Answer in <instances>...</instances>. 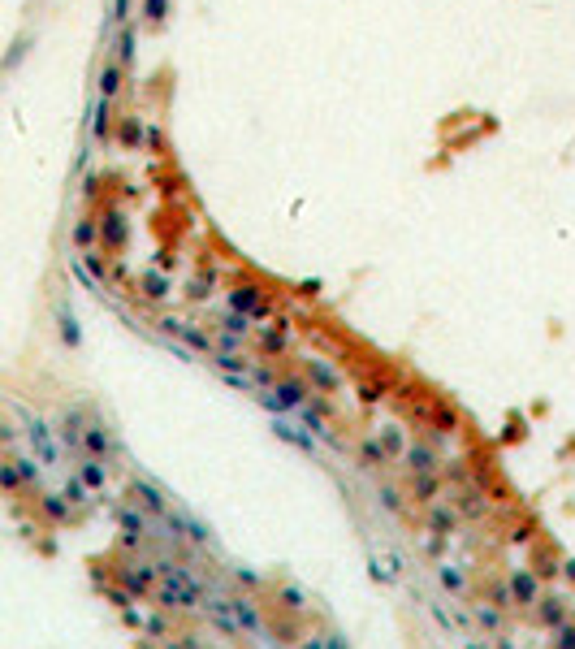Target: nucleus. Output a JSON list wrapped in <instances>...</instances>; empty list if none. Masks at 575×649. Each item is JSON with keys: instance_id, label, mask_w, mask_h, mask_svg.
Here are the masks:
<instances>
[{"instance_id": "1", "label": "nucleus", "mask_w": 575, "mask_h": 649, "mask_svg": "<svg viewBox=\"0 0 575 649\" xmlns=\"http://www.w3.org/2000/svg\"><path fill=\"white\" fill-rule=\"evenodd\" d=\"M160 606H182V610H195V606H204L208 602V593H204V584L195 580L191 572H173V576H164L160 580Z\"/></svg>"}, {"instance_id": "2", "label": "nucleus", "mask_w": 575, "mask_h": 649, "mask_svg": "<svg viewBox=\"0 0 575 649\" xmlns=\"http://www.w3.org/2000/svg\"><path fill=\"white\" fill-rule=\"evenodd\" d=\"M506 593H511L515 606H536V602H540V580H536V572H528V567L511 572V576H506Z\"/></svg>"}, {"instance_id": "3", "label": "nucleus", "mask_w": 575, "mask_h": 649, "mask_svg": "<svg viewBox=\"0 0 575 649\" xmlns=\"http://www.w3.org/2000/svg\"><path fill=\"white\" fill-rule=\"evenodd\" d=\"M307 394H311V385H307L303 377H286V381H277V385H273L277 416H282V411H294V407H303V403H307Z\"/></svg>"}, {"instance_id": "4", "label": "nucleus", "mask_w": 575, "mask_h": 649, "mask_svg": "<svg viewBox=\"0 0 575 649\" xmlns=\"http://www.w3.org/2000/svg\"><path fill=\"white\" fill-rule=\"evenodd\" d=\"M303 381L316 385L320 394H338V385H342V377H338V372L329 368L324 360H303Z\"/></svg>"}, {"instance_id": "5", "label": "nucleus", "mask_w": 575, "mask_h": 649, "mask_svg": "<svg viewBox=\"0 0 575 649\" xmlns=\"http://www.w3.org/2000/svg\"><path fill=\"white\" fill-rule=\"evenodd\" d=\"M117 580L126 584V593L135 597V593H152V580H156V567L152 563H130L117 572Z\"/></svg>"}, {"instance_id": "6", "label": "nucleus", "mask_w": 575, "mask_h": 649, "mask_svg": "<svg viewBox=\"0 0 575 649\" xmlns=\"http://www.w3.org/2000/svg\"><path fill=\"white\" fill-rule=\"evenodd\" d=\"M130 494L139 498V507H143V511H152V515H160V519L169 515V498H164L152 481H135V485H130Z\"/></svg>"}, {"instance_id": "7", "label": "nucleus", "mask_w": 575, "mask_h": 649, "mask_svg": "<svg viewBox=\"0 0 575 649\" xmlns=\"http://www.w3.org/2000/svg\"><path fill=\"white\" fill-rule=\"evenodd\" d=\"M402 459H407V467H411L416 476H424V472H437V463H441V459H437V450H433L429 442H416V446H407V450H402Z\"/></svg>"}, {"instance_id": "8", "label": "nucleus", "mask_w": 575, "mask_h": 649, "mask_svg": "<svg viewBox=\"0 0 575 649\" xmlns=\"http://www.w3.org/2000/svg\"><path fill=\"white\" fill-rule=\"evenodd\" d=\"M100 225V242L108 251H121L126 247V238H130V230H126V221H121V213H104V221H95Z\"/></svg>"}, {"instance_id": "9", "label": "nucleus", "mask_w": 575, "mask_h": 649, "mask_svg": "<svg viewBox=\"0 0 575 649\" xmlns=\"http://www.w3.org/2000/svg\"><path fill=\"white\" fill-rule=\"evenodd\" d=\"M78 442L91 450V459H108V454H113V437H108V429H104V425H91V420L82 425V437H78Z\"/></svg>"}, {"instance_id": "10", "label": "nucleus", "mask_w": 575, "mask_h": 649, "mask_svg": "<svg viewBox=\"0 0 575 649\" xmlns=\"http://www.w3.org/2000/svg\"><path fill=\"white\" fill-rule=\"evenodd\" d=\"M117 524H121V541H126L130 550L147 537V519H143L135 507H121V511H117Z\"/></svg>"}, {"instance_id": "11", "label": "nucleus", "mask_w": 575, "mask_h": 649, "mask_svg": "<svg viewBox=\"0 0 575 649\" xmlns=\"http://www.w3.org/2000/svg\"><path fill=\"white\" fill-rule=\"evenodd\" d=\"M229 610H234V619L246 628V632H264V614H260V606L251 602V597H229Z\"/></svg>"}, {"instance_id": "12", "label": "nucleus", "mask_w": 575, "mask_h": 649, "mask_svg": "<svg viewBox=\"0 0 575 649\" xmlns=\"http://www.w3.org/2000/svg\"><path fill=\"white\" fill-rule=\"evenodd\" d=\"M536 619H540V628H549V632L563 628L567 623V602H563V597H540V602H536Z\"/></svg>"}, {"instance_id": "13", "label": "nucleus", "mask_w": 575, "mask_h": 649, "mask_svg": "<svg viewBox=\"0 0 575 649\" xmlns=\"http://www.w3.org/2000/svg\"><path fill=\"white\" fill-rule=\"evenodd\" d=\"M294 416H299V425H307V433H311V437H320V442H333V433L324 429L320 407H307V403H303V407H294Z\"/></svg>"}, {"instance_id": "14", "label": "nucleus", "mask_w": 575, "mask_h": 649, "mask_svg": "<svg viewBox=\"0 0 575 649\" xmlns=\"http://www.w3.org/2000/svg\"><path fill=\"white\" fill-rule=\"evenodd\" d=\"M260 303H264V299H260L255 286H234V290H229V307H234V312H242V316H251Z\"/></svg>"}, {"instance_id": "15", "label": "nucleus", "mask_w": 575, "mask_h": 649, "mask_svg": "<svg viewBox=\"0 0 575 649\" xmlns=\"http://www.w3.org/2000/svg\"><path fill=\"white\" fill-rule=\"evenodd\" d=\"M433 429H441V433H458V411L450 407L446 398H437V403H433Z\"/></svg>"}, {"instance_id": "16", "label": "nucleus", "mask_w": 575, "mask_h": 649, "mask_svg": "<svg viewBox=\"0 0 575 649\" xmlns=\"http://www.w3.org/2000/svg\"><path fill=\"white\" fill-rule=\"evenodd\" d=\"M359 459H364L368 467H385L389 454H385V446L376 442V437H364V442H359Z\"/></svg>"}, {"instance_id": "17", "label": "nucleus", "mask_w": 575, "mask_h": 649, "mask_svg": "<svg viewBox=\"0 0 575 649\" xmlns=\"http://www.w3.org/2000/svg\"><path fill=\"white\" fill-rule=\"evenodd\" d=\"M212 360H217L221 372H234V377H242V372L251 368V360H246V355H238V351H217Z\"/></svg>"}, {"instance_id": "18", "label": "nucleus", "mask_w": 575, "mask_h": 649, "mask_svg": "<svg viewBox=\"0 0 575 649\" xmlns=\"http://www.w3.org/2000/svg\"><path fill=\"white\" fill-rule=\"evenodd\" d=\"M454 524H458V515H454L450 507H433V511H429V528H433V532H441V537H450Z\"/></svg>"}, {"instance_id": "19", "label": "nucleus", "mask_w": 575, "mask_h": 649, "mask_svg": "<svg viewBox=\"0 0 575 649\" xmlns=\"http://www.w3.org/2000/svg\"><path fill=\"white\" fill-rule=\"evenodd\" d=\"M416 498L420 502H437V494H441V481H437V472H424V476H416Z\"/></svg>"}, {"instance_id": "20", "label": "nucleus", "mask_w": 575, "mask_h": 649, "mask_svg": "<svg viewBox=\"0 0 575 649\" xmlns=\"http://www.w3.org/2000/svg\"><path fill=\"white\" fill-rule=\"evenodd\" d=\"M78 481L91 485V490H104V481H108L104 476V459H87V463H82V472H78Z\"/></svg>"}, {"instance_id": "21", "label": "nucleus", "mask_w": 575, "mask_h": 649, "mask_svg": "<svg viewBox=\"0 0 575 649\" xmlns=\"http://www.w3.org/2000/svg\"><path fill=\"white\" fill-rule=\"evenodd\" d=\"M273 433L282 437V442H290V446H303V450H311V437H307L303 429H290L286 420H273Z\"/></svg>"}, {"instance_id": "22", "label": "nucleus", "mask_w": 575, "mask_h": 649, "mask_svg": "<svg viewBox=\"0 0 575 649\" xmlns=\"http://www.w3.org/2000/svg\"><path fill=\"white\" fill-rule=\"evenodd\" d=\"M376 442L385 446V454H389V459H398V454L407 450V442H402V433L393 429V425H385V429H381V437H376Z\"/></svg>"}, {"instance_id": "23", "label": "nucleus", "mask_w": 575, "mask_h": 649, "mask_svg": "<svg viewBox=\"0 0 575 649\" xmlns=\"http://www.w3.org/2000/svg\"><path fill=\"white\" fill-rule=\"evenodd\" d=\"M246 329H251V316H242V312H225V316H221V333L242 338Z\"/></svg>"}, {"instance_id": "24", "label": "nucleus", "mask_w": 575, "mask_h": 649, "mask_svg": "<svg viewBox=\"0 0 575 649\" xmlns=\"http://www.w3.org/2000/svg\"><path fill=\"white\" fill-rule=\"evenodd\" d=\"M117 139H121V143H130V148H139V143H143V122H139V117H121Z\"/></svg>"}, {"instance_id": "25", "label": "nucleus", "mask_w": 575, "mask_h": 649, "mask_svg": "<svg viewBox=\"0 0 575 649\" xmlns=\"http://www.w3.org/2000/svg\"><path fill=\"white\" fill-rule=\"evenodd\" d=\"M437 580L446 584L450 593H463V589H467V580H463V572H458V567H450V563H441V567H437Z\"/></svg>"}, {"instance_id": "26", "label": "nucleus", "mask_w": 575, "mask_h": 649, "mask_svg": "<svg viewBox=\"0 0 575 649\" xmlns=\"http://www.w3.org/2000/svg\"><path fill=\"white\" fill-rule=\"evenodd\" d=\"M117 91H121V65H108V70L100 74V95H104V100H113Z\"/></svg>"}, {"instance_id": "27", "label": "nucleus", "mask_w": 575, "mask_h": 649, "mask_svg": "<svg viewBox=\"0 0 575 649\" xmlns=\"http://www.w3.org/2000/svg\"><path fill=\"white\" fill-rule=\"evenodd\" d=\"M485 507H489L485 494H476V490H467L463 498H458V515H471L476 519V515H485Z\"/></svg>"}, {"instance_id": "28", "label": "nucleus", "mask_w": 575, "mask_h": 649, "mask_svg": "<svg viewBox=\"0 0 575 649\" xmlns=\"http://www.w3.org/2000/svg\"><path fill=\"white\" fill-rule=\"evenodd\" d=\"M74 242L78 247H95V242H100V225L95 221H78L74 225Z\"/></svg>"}, {"instance_id": "29", "label": "nucleus", "mask_w": 575, "mask_h": 649, "mask_svg": "<svg viewBox=\"0 0 575 649\" xmlns=\"http://www.w3.org/2000/svg\"><path fill=\"white\" fill-rule=\"evenodd\" d=\"M476 619H480L489 632H502V606H493V602H485V606H476Z\"/></svg>"}, {"instance_id": "30", "label": "nucleus", "mask_w": 575, "mask_h": 649, "mask_svg": "<svg viewBox=\"0 0 575 649\" xmlns=\"http://www.w3.org/2000/svg\"><path fill=\"white\" fill-rule=\"evenodd\" d=\"M277 602H282V610H303V589H294V584H286V589H277Z\"/></svg>"}, {"instance_id": "31", "label": "nucleus", "mask_w": 575, "mask_h": 649, "mask_svg": "<svg viewBox=\"0 0 575 649\" xmlns=\"http://www.w3.org/2000/svg\"><path fill=\"white\" fill-rule=\"evenodd\" d=\"M182 532H186V537H191L195 545H208V541H212L208 524H199V519H186V515H182Z\"/></svg>"}, {"instance_id": "32", "label": "nucleus", "mask_w": 575, "mask_h": 649, "mask_svg": "<svg viewBox=\"0 0 575 649\" xmlns=\"http://www.w3.org/2000/svg\"><path fill=\"white\" fill-rule=\"evenodd\" d=\"M130 61H135V30L126 26L117 35V65H130Z\"/></svg>"}, {"instance_id": "33", "label": "nucleus", "mask_w": 575, "mask_h": 649, "mask_svg": "<svg viewBox=\"0 0 575 649\" xmlns=\"http://www.w3.org/2000/svg\"><path fill=\"white\" fill-rule=\"evenodd\" d=\"M164 13H169V0H143V18L152 22V26L164 22Z\"/></svg>"}, {"instance_id": "34", "label": "nucleus", "mask_w": 575, "mask_h": 649, "mask_svg": "<svg viewBox=\"0 0 575 649\" xmlns=\"http://www.w3.org/2000/svg\"><path fill=\"white\" fill-rule=\"evenodd\" d=\"M143 295L147 299H164V295H169V282L156 278V273H147V278H143Z\"/></svg>"}, {"instance_id": "35", "label": "nucleus", "mask_w": 575, "mask_h": 649, "mask_svg": "<svg viewBox=\"0 0 575 649\" xmlns=\"http://www.w3.org/2000/svg\"><path fill=\"white\" fill-rule=\"evenodd\" d=\"M177 338H182V342H191L195 351H212V338L199 333V329H177Z\"/></svg>"}, {"instance_id": "36", "label": "nucleus", "mask_w": 575, "mask_h": 649, "mask_svg": "<svg viewBox=\"0 0 575 649\" xmlns=\"http://www.w3.org/2000/svg\"><path fill=\"white\" fill-rule=\"evenodd\" d=\"M30 437H35V446L52 459V442H48V425H39V420H30Z\"/></svg>"}, {"instance_id": "37", "label": "nucleus", "mask_w": 575, "mask_h": 649, "mask_svg": "<svg viewBox=\"0 0 575 649\" xmlns=\"http://www.w3.org/2000/svg\"><path fill=\"white\" fill-rule=\"evenodd\" d=\"M381 507H385V511H402V494L393 490V485H385V490H381Z\"/></svg>"}, {"instance_id": "38", "label": "nucleus", "mask_w": 575, "mask_h": 649, "mask_svg": "<svg viewBox=\"0 0 575 649\" xmlns=\"http://www.w3.org/2000/svg\"><path fill=\"white\" fill-rule=\"evenodd\" d=\"M554 632H558V649H575V623H563Z\"/></svg>"}, {"instance_id": "39", "label": "nucleus", "mask_w": 575, "mask_h": 649, "mask_svg": "<svg viewBox=\"0 0 575 649\" xmlns=\"http://www.w3.org/2000/svg\"><path fill=\"white\" fill-rule=\"evenodd\" d=\"M61 329H65V342L78 347V324H74V316H70V312H61Z\"/></svg>"}, {"instance_id": "40", "label": "nucleus", "mask_w": 575, "mask_h": 649, "mask_svg": "<svg viewBox=\"0 0 575 649\" xmlns=\"http://www.w3.org/2000/svg\"><path fill=\"white\" fill-rule=\"evenodd\" d=\"M264 347L269 351H286V333L282 329H264Z\"/></svg>"}, {"instance_id": "41", "label": "nucleus", "mask_w": 575, "mask_h": 649, "mask_svg": "<svg viewBox=\"0 0 575 649\" xmlns=\"http://www.w3.org/2000/svg\"><path fill=\"white\" fill-rule=\"evenodd\" d=\"M234 576H238V580L246 584V589H260V584H264V580H260L255 572H246V567H234Z\"/></svg>"}, {"instance_id": "42", "label": "nucleus", "mask_w": 575, "mask_h": 649, "mask_svg": "<svg viewBox=\"0 0 575 649\" xmlns=\"http://www.w3.org/2000/svg\"><path fill=\"white\" fill-rule=\"evenodd\" d=\"M554 572H558V563H554L549 554H545V559H536V580H540V576H545V580H549Z\"/></svg>"}, {"instance_id": "43", "label": "nucleus", "mask_w": 575, "mask_h": 649, "mask_svg": "<svg viewBox=\"0 0 575 649\" xmlns=\"http://www.w3.org/2000/svg\"><path fill=\"white\" fill-rule=\"evenodd\" d=\"M164 632H169V623H164L160 614H152V619H147V637H164Z\"/></svg>"}, {"instance_id": "44", "label": "nucleus", "mask_w": 575, "mask_h": 649, "mask_svg": "<svg viewBox=\"0 0 575 649\" xmlns=\"http://www.w3.org/2000/svg\"><path fill=\"white\" fill-rule=\"evenodd\" d=\"M324 649H351V641L342 637V632H329V637H324Z\"/></svg>"}, {"instance_id": "45", "label": "nucleus", "mask_w": 575, "mask_h": 649, "mask_svg": "<svg viewBox=\"0 0 575 649\" xmlns=\"http://www.w3.org/2000/svg\"><path fill=\"white\" fill-rule=\"evenodd\" d=\"M65 494H70L74 502H87V490H82V481H70V490H65Z\"/></svg>"}, {"instance_id": "46", "label": "nucleus", "mask_w": 575, "mask_h": 649, "mask_svg": "<svg viewBox=\"0 0 575 649\" xmlns=\"http://www.w3.org/2000/svg\"><path fill=\"white\" fill-rule=\"evenodd\" d=\"M299 649H324V637H307V641H299Z\"/></svg>"}, {"instance_id": "47", "label": "nucleus", "mask_w": 575, "mask_h": 649, "mask_svg": "<svg viewBox=\"0 0 575 649\" xmlns=\"http://www.w3.org/2000/svg\"><path fill=\"white\" fill-rule=\"evenodd\" d=\"M255 381H260V385H277V377H273L269 368H260V372H255Z\"/></svg>"}, {"instance_id": "48", "label": "nucleus", "mask_w": 575, "mask_h": 649, "mask_svg": "<svg viewBox=\"0 0 575 649\" xmlns=\"http://www.w3.org/2000/svg\"><path fill=\"white\" fill-rule=\"evenodd\" d=\"M563 572H567V580H575V559H567V563H563Z\"/></svg>"}, {"instance_id": "49", "label": "nucleus", "mask_w": 575, "mask_h": 649, "mask_svg": "<svg viewBox=\"0 0 575 649\" xmlns=\"http://www.w3.org/2000/svg\"><path fill=\"white\" fill-rule=\"evenodd\" d=\"M463 649H489V645H480V641H467V645H463Z\"/></svg>"}]
</instances>
